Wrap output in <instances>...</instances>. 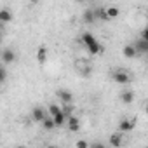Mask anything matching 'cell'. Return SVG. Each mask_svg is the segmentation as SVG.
I'll return each mask as SVG.
<instances>
[{"instance_id":"1","label":"cell","mask_w":148,"mask_h":148,"mask_svg":"<svg viewBox=\"0 0 148 148\" xmlns=\"http://www.w3.org/2000/svg\"><path fill=\"white\" fill-rule=\"evenodd\" d=\"M80 40H82V44L87 47V51H89L91 54H101V52H103V45H101L91 33H84V35L80 37Z\"/></svg>"},{"instance_id":"2","label":"cell","mask_w":148,"mask_h":148,"mask_svg":"<svg viewBox=\"0 0 148 148\" xmlns=\"http://www.w3.org/2000/svg\"><path fill=\"white\" fill-rule=\"evenodd\" d=\"M112 79L117 84H127V82H131V75H129L125 70H117L113 75H112Z\"/></svg>"},{"instance_id":"3","label":"cell","mask_w":148,"mask_h":148,"mask_svg":"<svg viewBox=\"0 0 148 148\" xmlns=\"http://www.w3.org/2000/svg\"><path fill=\"white\" fill-rule=\"evenodd\" d=\"M0 59H2L4 64H12V63L16 61V52H14V49H2Z\"/></svg>"},{"instance_id":"4","label":"cell","mask_w":148,"mask_h":148,"mask_svg":"<svg viewBox=\"0 0 148 148\" xmlns=\"http://www.w3.org/2000/svg\"><path fill=\"white\" fill-rule=\"evenodd\" d=\"M136 125V120L134 119H124L119 122V132H131Z\"/></svg>"},{"instance_id":"5","label":"cell","mask_w":148,"mask_h":148,"mask_svg":"<svg viewBox=\"0 0 148 148\" xmlns=\"http://www.w3.org/2000/svg\"><path fill=\"white\" fill-rule=\"evenodd\" d=\"M132 45H134V49H136L138 56H139V54H146V52H148V40H146V38H141V37H139Z\"/></svg>"},{"instance_id":"6","label":"cell","mask_w":148,"mask_h":148,"mask_svg":"<svg viewBox=\"0 0 148 148\" xmlns=\"http://www.w3.org/2000/svg\"><path fill=\"white\" fill-rule=\"evenodd\" d=\"M66 125H68V129L71 132H77L80 129V120L75 115H70V117H66Z\"/></svg>"},{"instance_id":"7","label":"cell","mask_w":148,"mask_h":148,"mask_svg":"<svg viewBox=\"0 0 148 148\" xmlns=\"http://www.w3.org/2000/svg\"><path fill=\"white\" fill-rule=\"evenodd\" d=\"M45 117H47V113H45V110L42 106H35L33 108V112H32V120L33 122H42Z\"/></svg>"},{"instance_id":"8","label":"cell","mask_w":148,"mask_h":148,"mask_svg":"<svg viewBox=\"0 0 148 148\" xmlns=\"http://www.w3.org/2000/svg\"><path fill=\"white\" fill-rule=\"evenodd\" d=\"M47 56H49V51H47V47H45V45H40V47L37 49V54H35V58H37V63L44 64V63L47 61Z\"/></svg>"},{"instance_id":"9","label":"cell","mask_w":148,"mask_h":148,"mask_svg":"<svg viewBox=\"0 0 148 148\" xmlns=\"http://www.w3.org/2000/svg\"><path fill=\"white\" fill-rule=\"evenodd\" d=\"M56 94L61 99V103H71L73 101V94L70 91H66V89H59V91H56Z\"/></svg>"},{"instance_id":"10","label":"cell","mask_w":148,"mask_h":148,"mask_svg":"<svg viewBox=\"0 0 148 148\" xmlns=\"http://www.w3.org/2000/svg\"><path fill=\"white\" fill-rule=\"evenodd\" d=\"M12 21V12L9 9H0V25H7Z\"/></svg>"},{"instance_id":"11","label":"cell","mask_w":148,"mask_h":148,"mask_svg":"<svg viewBox=\"0 0 148 148\" xmlns=\"http://www.w3.org/2000/svg\"><path fill=\"white\" fill-rule=\"evenodd\" d=\"M122 54H124V58H127V59H132V58H136V56H138V52H136V49H134V45H132V44L124 45Z\"/></svg>"},{"instance_id":"12","label":"cell","mask_w":148,"mask_h":148,"mask_svg":"<svg viewBox=\"0 0 148 148\" xmlns=\"http://www.w3.org/2000/svg\"><path fill=\"white\" fill-rule=\"evenodd\" d=\"M120 101H122V103H125V105L132 103V101H134V91H131V89L122 91V92H120Z\"/></svg>"},{"instance_id":"13","label":"cell","mask_w":148,"mask_h":148,"mask_svg":"<svg viewBox=\"0 0 148 148\" xmlns=\"http://www.w3.org/2000/svg\"><path fill=\"white\" fill-rule=\"evenodd\" d=\"M52 120H54V125H56V127H63V125L66 124V115L59 110V112L52 117Z\"/></svg>"},{"instance_id":"14","label":"cell","mask_w":148,"mask_h":148,"mask_svg":"<svg viewBox=\"0 0 148 148\" xmlns=\"http://www.w3.org/2000/svg\"><path fill=\"white\" fill-rule=\"evenodd\" d=\"M105 11H106L108 19H115V18H119V16H120V9H119V7H115V5H112V7H105Z\"/></svg>"},{"instance_id":"15","label":"cell","mask_w":148,"mask_h":148,"mask_svg":"<svg viewBox=\"0 0 148 148\" xmlns=\"http://www.w3.org/2000/svg\"><path fill=\"white\" fill-rule=\"evenodd\" d=\"M96 21V11H92V9H87L86 12H84V23H87V25H92Z\"/></svg>"},{"instance_id":"16","label":"cell","mask_w":148,"mask_h":148,"mask_svg":"<svg viewBox=\"0 0 148 148\" xmlns=\"http://www.w3.org/2000/svg\"><path fill=\"white\" fill-rule=\"evenodd\" d=\"M110 145L115 146V148H119V146L122 145V134H120V132H113V134L110 136Z\"/></svg>"},{"instance_id":"17","label":"cell","mask_w":148,"mask_h":148,"mask_svg":"<svg viewBox=\"0 0 148 148\" xmlns=\"http://www.w3.org/2000/svg\"><path fill=\"white\" fill-rule=\"evenodd\" d=\"M40 124L44 125V129H45V131H52V129L56 127V125H54V120H52V117H51V115H47Z\"/></svg>"},{"instance_id":"18","label":"cell","mask_w":148,"mask_h":148,"mask_svg":"<svg viewBox=\"0 0 148 148\" xmlns=\"http://www.w3.org/2000/svg\"><path fill=\"white\" fill-rule=\"evenodd\" d=\"M5 80H7V70H5V66L2 63V64H0V86H2Z\"/></svg>"},{"instance_id":"19","label":"cell","mask_w":148,"mask_h":148,"mask_svg":"<svg viewBox=\"0 0 148 148\" xmlns=\"http://www.w3.org/2000/svg\"><path fill=\"white\" fill-rule=\"evenodd\" d=\"M59 110H61V106H59V105H54V103H52V105H49V110H47V112H49V115H51V117H54V115H56V113H58Z\"/></svg>"},{"instance_id":"20","label":"cell","mask_w":148,"mask_h":148,"mask_svg":"<svg viewBox=\"0 0 148 148\" xmlns=\"http://www.w3.org/2000/svg\"><path fill=\"white\" fill-rule=\"evenodd\" d=\"M77 146H79V148H87L89 143H87V141H77Z\"/></svg>"},{"instance_id":"21","label":"cell","mask_w":148,"mask_h":148,"mask_svg":"<svg viewBox=\"0 0 148 148\" xmlns=\"http://www.w3.org/2000/svg\"><path fill=\"white\" fill-rule=\"evenodd\" d=\"M89 146H91V148H103L105 145H103V143H92V145H89Z\"/></svg>"},{"instance_id":"22","label":"cell","mask_w":148,"mask_h":148,"mask_svg":"<svg viewBox=\"0 0 148 148\" xmlns=\"http://www.w3.org/2000/svg\"><path fill=\"white\" fill-rule=\"evenodd\" d=\"M73 2H84V0H73Z\"/></svg>"},{"instance_id":"23","label":"cell","mask_w":148,"mask_h":148,"mask_svg":"<svg viewBox=\"0 0 148 148\" xmlns=\"http://www.w3.org/2000/svg\"><path fill=\"white\" fill-rule=\"evenodd\" d=\"M32 2H38V0H32Z\"/></svg>"},{"instance_id":"24","label":"cell","mask_w":148,"mask_h":148,"mask_svg":"<svg viewBox=\"0 0 148 148\" xmlns=\"http://www.w3.org/2000/svg\"><path fill=\"white\" fill-rule=\"evenodd\" d=\"M0 54H2V49H0Z\"/></svg>"},{"instance_id":"25","label":"cell","mask_w":148,"mask_h":148,"mask_svg":"<svg viewBox=\"0 0 148 148\" xmlns=\"http://www.w3.org/2000/svg\"><path fill=\"white\" fill-rule=\"evenodd\" d=\"M0 38H2V37H0Z\"/></svg>"}]
</instances>
